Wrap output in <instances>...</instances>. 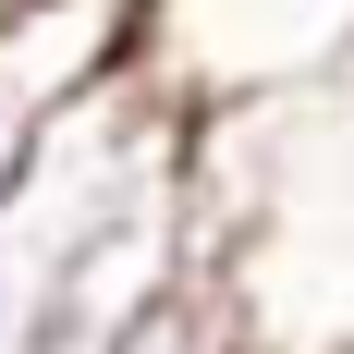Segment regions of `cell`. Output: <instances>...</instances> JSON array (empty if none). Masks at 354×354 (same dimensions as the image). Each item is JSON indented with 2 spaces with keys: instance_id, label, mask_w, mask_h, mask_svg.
<instances>
[]
</instances>
